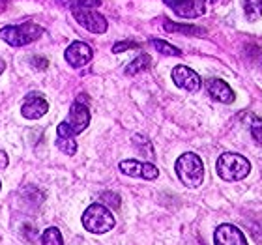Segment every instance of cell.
<instances>
[{
	"mask_svg": "<svg viewBox=\"0 0 262 245\" xmlns=\"http://www.w3.org/2000/svg\"><path fill=\"white\" fill-rule=\"evenodd\" d=\"M30 64H32L36 70H45V68L49 65V60H47V58H41V56H32V58H30Z\"/></svg>",
	"mask_w": 262,
	"mask_h": 245,
	"instance_id": "obj_25",
	"label": "cell"
},
{
	"mask_svg": "<svg viewBox=\"0 0 262 245\" xmlns=\"http://www.w3.org/2000/svg\"><path fill=\"white\" fill-rule=\"evenodd\" d=\"M47 110H49L47 99L41 98L39 94H30L27 101L23 103L21 115L25 118H28V120H39L43 115H47Z\"/></svg>",
	"mask_w": 262,
	"mask_h": 245,
	"instance_id": "obj_12",
	"label": "cell"
},
{
	"mask_svg": "<svg viewBox=\"0 0 262 245\" xmlns=\"http://www.w3.org/2000/svg\"><path fill=\"white\" fill-rule=\"evenodd\" d=\"M182 19H196L206 13V6L213 0H163Z\"/></svg>",
	"mask_w": 262,
	"mask_h": 245,
	"instance_id": "obj_6",
	"label": "cell"
},
{
	"mask_svg": "<svg viewBox=\"0 0 262 245\" xmlns=\"http://www.w3.org/2000/svg\"><path fill=\"white\" fill-rule=\"evenodd\" d=\"M163 28L167 32H180L184 36H196V38H202L206 36V30L202 27H196V25H182V23H172L169 19L163 21Z\"/></svg>",
	"mask_w": 262,
	"mask_h": 245,
	"instance_id": "obj_15",
	"label": "cell"
},
{
	"mask_svg": "<svg viewBox=\"0 0 262 245\" xmlns=\"http://www.w3.org/2000/svg\"><path fill=\"white\" fill-rule=\"evenodd\" d=\"M8 2H10V0H0V11L4 10V6L8 4Z\"/></svg>",
	"mask_w": 262,
	"mask_h": 245,
	"instance_id": "obj_28",
	"label": "cell"
},
{
	"mask_svg": "<svg viewBox=\"0 0 262 245\" xmlns=\"http://www.w3.org/2000/svg\"><path fill=\"white\" fill-rule=\"evenodd\" d=\"M71 15L82 28H86L88 32L92 34H105L107 32V19H105L99 11L96 10H86V8H73Z\"/></svg>",
	"mask_w": 262,
	"mask_h": 245,
	"instance_id": "obj_5",
	"label": "cell"
},
{
	"mask_svg": "<svg viewBox=\"0 0 262 245\" xmlns=\"http://www.w3.org/2000/svg\"><path fill=\"white\" fill-rule=\"evenodd\" d=\"M215 170L221 180L225 182H240L251 172V163L249 159L240 155V153L225 152L219 155Z\"/></svg>",
	"mask_w": 262,
	"mask_h": 245,
	"instance_id": "obj_2",
	"label": "cell"
},
{
	"mask_svg": "<svg viewBox=\"0 0 262 245\" xmlns=\"http://www.w3.org/2000/svg\"><path fill=\"white\" fill-rule=\"evenodd\" d=\"M41 245H64V238H62L60 230L56 229V227H49L47 230H43Z\"/></svg>",
	"mask_w": 262,
	"mask_h": 245,
	"instance_id": "obj_17",
	"label": "cell"
},
{
	"mask_svg": "<svg viewBox=\"0 0 262 245\" xmlns=\"http://www.w3.org/2000/svg\"><path fill=\"white\" fill-rule=\"evenodd\" d=\"M206 90L210 94V98L219 101V103H225V105L234 103L236 99L234 90L225 81H221V79H210V81H206Z\"/></svg>",
	"mask_w": 262,
	"mask_h": 245,
	"instance_id": "obj_13",
	"label": "cell"
},
{
	"mask_svg": "<svg viewBox=\"0 0 262 245\" xmlns=\"http://www.w3.org/2000/svg\"><path fill=\"white\" fill-rule=\"evenodd\" d=\"M8 163H10V159H8L6 152H2V150H0V170L8 169Z\"/></svg>",
	"mask_w": 262,
	"mask_h": 245,
	"instance_id": "obj_26",
	"label": "cell"
},
{
	"mask_svg": "<svg viewBox=\"0 0 262 245\" xmlns=\"http://www.w3.org/2000/svg\"><path fill=\"white\" fill-rule=\"evenodd\" d=\"M56 146H58V150L64 152L66 155H73V153L77 152L75 137L66 129L64 124H58V127H56Z\"/></svg>",
	"mask_w": 262,
	"mask_h": 245,
	"instance_id": "obj_14",
	"label": "cell"
},
{
	"mask_svg": "<svg viewBox=\"0 0 262 245\" xmlns=\"http://www.w3.org/2000/svg\"><path fill=\"white\" fill-rule=\"evenodd\" d=\"M92 56H94L92 47H90L88 43H84V41H73L64 53L66 62H68L70 65H73V68H82V65H86L88 62L92 60Z\"/></svg>",
	"mask_w": 262,
	"mask_h": 245,
	"instance_id": "obj_10",
	"label": "cell"
},
{
	"mask_svg": "<svg viewBox=\"0 0 262 245\" xmlns=\"http://www.w3.org/2000/svg\"><path fill=\"white\" fill-rule=\"evenodd\" d=\"M60 6H68V8H86V10H94L101 6V0H56Z\"/></svg>",
	"mask_w": 262,
	"mask_h": 245,
	"instance_id": "obj_20",
	"label": "cell"
},
{
	"mask_svg": "<svg viewBox=\"0 0 262 245\" xmlns=\"http://www.w3.org/2000/svg\"><path fill=\"white\" fill-rule=\"evenodd\" d=\"M133 142H135V146L141 148L142 152H146V153H148V158H152V155H154L152 144H150V141H148L146 137H142V135H133Z\"/></svg>",
	"mask_w": 262,
	"mask_h": 245,
	"instance_id": "obj_22",
	"label": "cell"
},
{
	"mask_svg": "<svg viewBox=\"0 0 262 245\" xmlns=\"http://www.w3.org/2000/svg\"><path fill=\"white\" fill-rule=\"evenodd\" d=\"M122 174L131 176V178H142V180H156L159 176V170L156 165L152 163H142L137 159H124L118 165Z\"/></svg>",
	"mask_w": 262,
	"mask_h": 245,
	"instance_id": "obj_8",
	"label": "cell"
},
{
	"mask_svg": "<svg viewBox=\"0 0 262 245\" xmlns=\"http://www.w3.org/2000/svg\"><path fill=\"white\" fill-rule=\"evenodd\" d=\"M141 45L137 43V41H131V39H126V41H118V43L113 45V53L118 55V53H124V51H129V49H139Z\"/></svg>",
	"mask_w": 262,
	"mask_h": 245,
	"instance_id": "obj_23",
	"label": "cell"
},
{
	"mask_svg": "<svg viewBox=\"0 0 262 245\" xmlns=\"http://www.w3.org/2000/svg\"><path fill=\"white\" fill-rule=\"evenodd\" d=\"M115 215L103 204H90L82 213V227L92 234H105L115 229Z\"/></svg>",
	"mask_w": 262,
	"mask_h": 245,
	"instance_id": "obj_4",
	"label": "cell"
},
{
	"mask_svg": "<svg viewBox=\"0 0 262 245\" xmlns=\"http://www.w3.org/2000/svg\"><path fill=\"white\" fill-rule=\"evenodd\" d=\"M62 124H64V127L70 131L71 135L77 137L79 133L86 129L88 124H90V110H88V107L84 103L75 101V103L71 105L70 113H68V116H66V120Z\"/></svg>",
	"mask_w": 262,
	"mask_h": 245,
	"instance_id": "obj_7",
	"label": "cell"
},
{
	"mask_svg": "<svg viewBox=\"0 0 262 245\" xmlns=\"http://www.w3.org/2000/svg\"><path fill=\"white\" fill-rule=\"evenodd\" d=\"M170 77H172L176 86L182 88V90H187V92H199L202 86L199 73L193 71L191 68H187V65H176V68H172Z\"/></svg>",
	"mask_w": 262,
	"mask_h": 245,
	"instance_id": "obj_9",
	"label": "cell"
},
{
	"mask_svg": "<svg viewBox=\"0 0 262 245\" xmlns=\"http://www.w3.org/2000/svg\"><path fill=\"white\" fill-rule=\"evenodd\" d=\"M251 135H253V139L262 146V118H255V120H253Z\"/></svg>",
	"mask_w": 262,
	"mask_h": 245,
	"instance_id": "obj_24",
	"label": "cell"
},
{
	"mask_svg": "<svg viewBox=\"0 0 262 245\" xmlns=\"http://www.w3.org/2000/svg\"><path fill=\"white\" fill-rule=\"evenodd\" d=\"M4 68H6L4 60H0V73H2V71H4Z\"/></svg>",
	"mask_w": 262,
	"mask_h": 245,
	"instance_id": "obj_29",
	"label": "cell"
},
{
	"mask_svg": "<svg viewBox=\"0 0 262 245\" xmlns=\"http://www.w3.org/2000/svg\"><path fill=\"white\" fill-rule=\"evenodd\" d=\"M244 11H246L247 21H257L262 15V0H246Z\"/></svg>",
	"mask_w": 262,
	"mask_h": 245,
	"instance_id": "obj_19",
	"label": "cell"
},
{
	"mask_svg": "<svg viewBox=\"0 0 262 245\" xmlns=\"http://www.w3.org/2000/svg\"><path fill=\"white\" fill-rule=\"evenodd\" d=\"M174 170L178 180L186 187H189V189H196L202 184V180H204V163L193 152L182 153L180 158L176 159Z\"/></svg>",
	"mask_w": 262,
	"mask_h": 245,
	"instance_id": "obj_1",
	"label": "cell"
},
{
	"mask_svg": "<svg viewBox=\"0 0 262 245\" xmlns=\"http://www.w3.org/2000/svg\"><path fill=\"white\" fill-rule=\"evenodd\" d=\"M0 187H2V182H0Z\"/></svg>",
	"mask_w": 262,
	"mask_h": 245,
	"instance_id": "obj_30",
	"label": "cell"
},
{
	"mask_svg": "<svg viewBox=\"0 0 262 245\" xmlns=\"http://www.w3.org/2000/svg\"><path fill=\"white\" fill-rule=\"evenodd\" d=\"M101 198V204L107 208H120V196L116 193H111V191H105L103 195L99 196Z\"/></svg>",
	"mask_w": 262,
	"mask_h": 245,
	"instance_id": "obj_21",
	"label": "cell"
},
{
	"mask_svg": "<svg viewBox=\"0 0 262 245\" xmlns=\"http://www.w3.org/2000/svg\"><path fill=\"white\" fill-rule=\"evenodd\" d=\"M43 28L36 25V23H23V25H17V27H8L0 28V39L6 41L11 47H25V45L32 43L36 39H39L43 36Z\"/></svg>",
	"mask_w": 262,
	"mask_h": 245,
	"instance_id": "obj_3",
	"label": "cell"
},
{
	"mask_svg": "<svg viewBox=\"0 0 262 245\" xmlns=\"http://www.w3.org/2000/svg\"><path fill=\"white\" fill-rule=\"evenodd\" d=\"M150 64H152V58L142 53V55L137 56L135 60H131L129 64H127L126 75H137V73H141V71H146L148 68H150Z\"/></svg>",
	"mask_w": 262,
	"mask_h": 245,
	"instance_id": "obj_16",
	"label": "cell"
},
{
	"mask_svg": "<svg viewBox=\"0 0 262 245\" xmlns=\"http://www.w3.org/2000/svg\"><path fill=\"white\" fill-rule=\"evenodd\" d=\"M213 243L215 245H247L244 232L234 225H219L213 232Z\"/></svg>",
	"mask_w": 262,
	"mask_h": 245,
	"instance_id": "obj_11",
	"label": "cell"
},
{
	"mask_svg": "<svg viewBox=\"0 0 262 245\" xmlns=\"http://www.w3.org/2000/svg\"><path fill=\"white\" fill-rule=\"evenodd\" d=\"M150 43L154 45V49L158 51V53H161V55H165V56H182V51L178 49V47L167 43L163 39H152Z\"/></svg>",
	"mask_w": 262,
	"mask_h": 245,
	"instance_id": "obj_18",
	"label": "cell"
},
{
	"mask_svg": "<svg viewBox=\"0 0 262 245\" xmlns=\"http://www.w3.org/2000/svg\"><path fill=\"white\" fill-rule=\"evenodd\" d=\"M23 230H32V227H25ZM25 234H27V232H25ZM27 236H28V234H27ZM30 241H34V232H30Z\"/></svg>",
	"mask_w": 262,
	"mask_h": 245,
	"instance_id": "obj_27",
	"label": "cell"
}]
</instances>
